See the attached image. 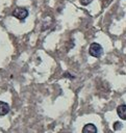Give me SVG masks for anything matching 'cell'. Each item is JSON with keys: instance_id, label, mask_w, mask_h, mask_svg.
Returning a JSON list of instances; mask_svg holds the SVG:
<instances>
[{"instance_id": "3957f363", "label": "cell", "mask_w": 126, "mask_h": 133, "mask_svg": "<svg viewBox=\"0 0 126 133\" xmlns=\"http://www.w3.org/2000/svg\"><path fill=\"white\" fill-rule=\"evenodd\" d=\"M117 113H118V115H119L120 118L126 121V105L125 104L119 105L118 108H117Z\"/></svg>"}, {"instance_id": "52a82bcc", "label": "cell", "mask_w": 126, "mask_h": 133, "mask_svg": "<svg viewBox=\"0 0 126 133\" xmlns=\"http://www.w3.org/2000/svg\"><path fill=\"white\" fill-rule=\"evenodd\" d=\"M80 2H81V4H83V5H87L90 2H92V0H80Z\"/></svg>"}, {"instance_id": "8992f818", "label": "cell", "mask_w": 126, "mask_h": 133, "mask_svg": "<svg viewBox=\"0 0 126 133\" xmlns=\"http://www.w3.org/2000/svg\"><path fill=\"white\" fill-rule=\"evenodd\" d=\"M122 128V124L120 123V122H116L115 124H114V130H120Z\"/></svg>"}, {"instance_id": "5b68a950", "label": "cell", "mask_w": 126, "mask_h": 133, "mask_svg": "<svg viewBox=\"0 0 126 133\" xmlns=\"http://www.w3.org/2000/svg\"><path fill=\"white\" fill-rule=\"evenodd\" d=\"M9 111V105L6 102L0 101V115H5Z\"/></svg>"}, {"instance_id": "7a4b0ae2", "label": "cell", "mask_w": 126, "mask_h": 133, "mask_svg": "<svg viewBox=\"0 0 126 133\" xmlns=\"http://www.w3.org/2000/svg\"><path fill=\"white\" fill-rule=\"evenodd\" d=\"M12 16L19 20H24L27 18L28 16V10L25 7H17L14 11H12Z\"/></svg>"}, {"instance_id": "6da1fadb", "label": "cell", "mask_w": 126, "mask_h": 133, "mask_svg": "<svg viewBox=\"0 0 126 133\" xmlns=\"http://www.w3.org/2000/svg\"><path fill=\"white\" fill-rule=\"evenodd\" d=\"M89 53H90V55H92L93 57L98 58V57H100V56L102 55L103 49H102V47H101L100 44H98V43H93V44H91V46H90V48H89Z\"/></svg>"}, {"instance_id": "277c9868", "label": "cell", "mask_w": 126, "mask_h": 133, "mask_svg": "<svg viewBox=\"0 0 126 133\" xmlns=\"http://www.w3.org/2000/svg\"><path fill=\"white\" fill-rule=\"evenodd\" d=\"M97 127L94 124H86L82 128V133H97Z\"/></svg>"}]
</instances>
